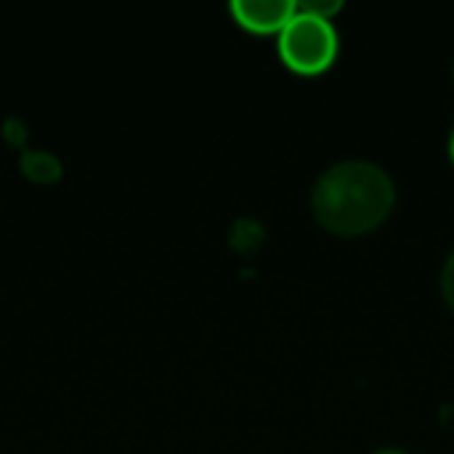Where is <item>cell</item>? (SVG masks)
I'll return each mask as SVG.
<instances>
[{
  "label": "cell",
  "mask_w": 454,
  "mask_h": 454,
  "mask_svg": "<svg viewBox=\"0 0 454 454\" xmlns=\"http://www.w3.org/2000/svg\"><path fill=\"white\" fill-rule=\"evenodd\" d=\"M396 200L391 176L370 160L330 165L314 184L311 207L317 221L340 237H359L378 229Z\"/></svg>",
  "instance_id": "obj_1"
},
{
  "label": "cell",
  "mask_w": 454,
  "mask_h": 454,
  "mask_svg": "<svg viewBox=\"0 0 454 454\" xmlns=\"http://www.w3.org/2000/svg\"><path fill=\"white\" fill-rule=\"evenodd\" d=\"M335 53L338 32L330 19L295 11V16L279 32L282 61L301 74H317L327 69L335 61Z\"/></svg>",
  "instance_id": "obj_2"
},
{
  "label": "cell",
  "mask_w": 454,
  "mask_h": 454,
  "mask_svg": "<svg viewBox=\"0 0 454 454\" xmlns=\"http://www.w3.org/2000/svg\"><path fill=\"white\" fill-rule=\"evenodd\" d=\"M234 19L253 32H282V27L295 16V3L290 0H234Z\"/></svg>",
  "instance_id": "obj_3"
},
{
  "label": "cell",
  "mask_w": 454,
  "mask_h": 454,
  "mask_svg": "<svg viewBox=\"0 0 454 454\" xmlns=\"http://www.w3.org/2000/svg\"><path fill=\"white\" fill-rule=\"evenodd\" d=\"M19 168L29 181H37V184H53L64 173L61 160L48 149H24L19 154Z\"/></svg>",
  "instance_id": "obj_4"
},
{
  "label": "cell",
  "mask_w": 454,
  "mask_h": 454,
  "mask_svg": "<svg viewBox=\"0 0 454 454\" xmlns=\"http://www.w3.org/2000/svg\"><path fill=\"white\" fill-rule=\"evenodd\" d=\"M27 136H29V130H27V122L21 120V117H8L5 122H3V138L8 141V144H13V146H19L21 152H24V144H27Z\"/></svg>",
  "instance_id": "obj_5"
},
{
  "label": "cell",
  "mask_w": 454,
  "mask_h": 454,
  "mask_svg": "<svg viewBox=\"0 0 454 454\" xmlns=\"http://www.w3.org/2000/svg\"><path fill=\"white\" fill-rule=\"evenodd\" d=\"M295 11H301V13H311V16H319V19H333V13H338V11H340V3H338V0L295 3Z\"/></svg>",
  "instance_id": "obj_6"
},
{
  "label": "cell",
  "mask_w": 454,
  "mask_h": 454,
  "mask_svg": "<svg viewBox=\"0 0 454 454\" xmlns=\"http://www.w3.org/2000/svg\"><path fill=\"white\" fill-rule=\"evenodd\" d=\"M442 293H444L447 306L454 311V250L450 253V258L444 263V271H442Z\"/></svg>",
  "instance_id": "obj_7"
},
{
  "label": "cell",
  "mask_w": 454,
  "mask_h": 454,
  "mask_svg": "<svg viewBox=\"0 0 454 454\" xmlns=\"http://www.w3.org/2000/svg\"><path fill=\"white\" fill-rule=\"evenodd\" d=\"M372 454H410V452H404V450H396V447H386V450H378V452H372Z\"/></svg>",
  "instance_id": "obj_8"
},
{
  "label": "cell",
  "mask_w": 454,
  "mask_h": 454,
  "mask_svg": "<svg viewBox=\"0 0 454 454\" xmlns=\"http://www.w3.org/2000/svg\"><path fill=\"white\" fill-rule=\"evenodd\" d=\"M450 157H452V162H454V130H452V136H450Z\"/></svg>",
  "instance_id": "obj_9"
}]
</instances>
